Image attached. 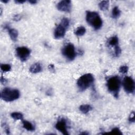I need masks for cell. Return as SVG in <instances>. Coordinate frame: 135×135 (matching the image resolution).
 Returning a JSON list of instances; mask_svg holds the SVG:
<instances>
[{"instance_id": "cell-16", "label": "cell", "mask_w": 135, "mask_h": 135, "mask_svg": "<svg viewBox=\"0 0 135 135\" xmlns=\"http://www.w3.org/2000/svg\"><path fill=\"white\" fill-rule=\"evenodd\" d=\"M109 6V2L108 1H102L99 4V7L101 10L105 11L108 10Z\"/></svg>"}, {"instance_id": "cell-24", "label": "cell", "mask_w": 135, "mask_h": 135, "mask_svg": "<svg viewBox=\"0 0 135 135\" xmlns=\"http://www.w3.org/2000/svg\"><path fill=\"white\" fill-rule=\"evenodd\" d=\"M111 133L113 134H122V133L120 131V130L118 128H114L112 129L111 132Z\"/></svg>"}, {"instance_id": "cell-23", "label": "cell", "mask_w": 135, "mask_h": 135, "mask_svg": "<svg viewBox=\"0 0 135 135\" xmlns=\"http://www.w3.org/2000/svg\"><path fill=\"white\" fill-rule=\"evenodd\" d=\"M121 52V50L119 46H117L114 47V54L116 57H118Z\"/></svg>"}, {"instance_id": "cell-27", "label": "cell", "mask_w": 135, "mask_h": 135, "mask_svg": "<svg viewBox=\"0 0 135 135\" xmlns=\"http://www.w3.org/2000/svg\"><path fill=\"white\" fill-rule=\"evenodd\" d=\"M4 130H5L6 133H7V134H10V129H9V126H8L7 124H5L4 125Z\"/></svg>"}, {"instance_id": "cell-12", "label": "cell", "mask_w": 135, "mask_h": 135, "mask_svg": "<svg viewBox=\"0 0 135 135\" xmlns=\"http://www.w3.org/2000/svg\"><path fill=\"white\" fill-rule=\"evenodd\" d=\"M42 70L41 64L39 62L35 63L32 64L30 68V72L32 73H37L40 72Z\"/></svg>"}, {"instance_id": "cell-18", "label": "cell", "mask_w": 135, "mask_h": 135, "mask_svg": "<svg viewBox=\"0 0 135 135\" xmlns=\"http://www.w3.org/2000/svg\"><path fill=\"white\" fill-rule=\"evenodd\" d=\"M121 14V11L119 10V8L117 7H115L113 8L112 11V17L114 19L118 18Z\"/></svg>"}, {"instance_id": "cell-29", "label": "cell", "mask_w": 135, "mask_h": 135, "mask_svg": "<svg viewBox=\"0 0 135 135\" xmlns=\"http://www.w3.org/2000/svg\"><path fill=\"white\" fill-rule=\"evenodd\" d=\"M48 68L50 71H52V72L54 71V67L53 64H50L48 67Z\"/></svg>"}, {"instance_id": "cell-31", "label": "cell", "mask_w": 135, "mask_h": 135, "mask_svg": "<svg viewBox=\"0 0 135 135\" xmlns=\"http://www.w3.org/2000/svg\"><path fill=\"white\" fill-rule=\"evenodd\" d=\"M29 2L32 4H35L37 3V1L36 0H31V1H29Z\"/></svg>"}, {"instance_id": "cell-15", "label": "cell", "mask_w": 135, "mask_h": 135, "mask_svg": "<svg viewBox=\"0 0 135 135\" xmlns=\"http://www.w3.org/2000/svg\"><path fill=\"white\" fill-rule=\"evenodd\" d=\"M92 108L89 104H82L79 107V110L81 111L83 113H87L90 111L92 110Z\"/></svg>"}, {"instance_id": "cell-4", "label": "cell", "mask_w": 135, "mask_h": 135, "mask_svg": "<svg viewBox=\"0 0 135 135\" xmlns=\"http://www.w3.org/2000/svg\"><path fill=\"white\" fill-rule=\"evenodd\" d=\"M94 81L93 76L88 73L81 76L77 81V86L80 91H84L87 88L90 87Z\"/></svg>"}, {"instance_id": "cell-9", "label": "cell", "mask_w": 135, "mask_h": 135, "mask_svg": "<svg viewBox=\"0 0 135 135\" xmlns=\"http://www.w3.org/2000/svg\"><path fill=\"white\" fill-rule=\"evenodd\" d=\"M56 128L60 131L62 133L65 135H68L69 133L67 131V122L65 119H61L58 121L56 124Z\"/></svg>"}, {"instance_id": "cell-10", "label": "cell", "mask_w": 135, "mask_h": 135, "mask_svg": "<svg viewBox=\"0 0 135 135\" xmlns=\"http://www.w3.org/2000/svg\"><path fill=\"white\" fill-rule=\"evenodd\" d=\"M67 29L60 24L57 27L54 32V37L55 39H59L62 38L66 34Z\"/></svg>"}, {"instance_id": "cell-30", "label": "cell", "mask_w": 135, "mask_h": 135, "mask_svg": "<svg viewBox=\"0 0 135 135\" xmlns=\"http://www.w3.org/2000/svg\"><path fill=\"white\" fill-rule=\"evenodd\" d=\"M26 2V1H22V0H17L15 1V2L17 4H23Z\"/></svg>"}, {"instance_id": "cell-20", "label": "cell", "mask_w": 135, "mask_h": 135, "mask_svg": "<svg viewBox=\"0 0 135 135\" xmlns=\"http://www.w3.org/2000/svg\"><path fill=\"white\" fill-rule=\"evenodd\" d=\"M1 69L2 71H3L4 72H9L11 70V67L9 64H1Z\"/></svg>"}, {"instance_id": "cell-3", "label": "cell", "mask_w": 135, "mask_h": 135, "mask_svg": "<svg viewBox=\"0 0 135 135\" xmlns=\"http://www.w3.org/2000/svg\"><path fill=\"white\" fill-rule=\"evenodd\" d=\"M20 97V92L17 89H13L10 88H4L1 93V97L2 100L7 102H11L18 99Z\"/></svg>"}, {"instance_id": "cell-26", "label": "cell", "mask_w": 135, "mask_h": 135, "mask_svg": "<svg viewBox=\"0 0 135 135\" xmlns=\"http://www.w3.org/2000/svg\"><path fill=\"white\" fill-rule=\"evenodd\" d=\"M21 17L19 14H17L13 17V20L15 21H19L21 20Z\"/></svg>"}, {"instance_id": "cell-14", "label": "cell", "mask_w": 135, "mask_h": 135, "mask_svg": "<svg viewBox=\"0 0 135 135\" xmlns=\"http://www.w3.org/2000/svg\"><path fill=\"white\" fill-rule=\"evenodd\" d=\"M118 42L119 40L117 36H114L110 38L108 41V43L110 46L114 47L118 46Z\"/></svg>"}, {"instance_id": "cell-21", "label": "cell", "mask_w": 135, "mask_h": 135, "mask_svg": "<svg viewBox=\"0 0 135 135\" xmlns=\"http://www.w3.org/2000/svg\"><path fill=\"white\" fill-rule=\"evenodd\" d=\"M61 25H62L63 27H64L66 29H67L69 26L70 24V21L68 19L64 18L62 19L61 23Z\"/></svg>"}, {"instance_id": "cell-19", "label": "cell", "mask_w": 135, "mask_h": 135, "mask_svg": "<svg viewBox=\"0 0 135 135\" xmlns=\"http://www.w3.org/2000/svg\"><path fill=\"white\" fill-rule=\"evenodd\" d=\"M12 118L15 120H22L23 118V116L21 113L20 112H13L11 114Z\"/></svg>"}, {"instance_id": "cell-22", "label": "cell", "mask_w": 135, "mask_h": 135, "mask_svg": "<svg viewBox=\"0 0 135 135\" xmlns=\"http://www.w3.org/2000/svg\"><path fill=\"white\" fill-rule=\"evenodd\" d=\"M128 69H129V68L127 66H122L119 69V72L121 73H122V74L126 73L128 71Z\"/></svg>"}, {"instance_id": "cell-6", "label": "cell", "mask_w": 135, "mask_h": 135, "mask_svg": "<svg viewBox=\"0 0 135 135\" xmlns=\"http://www.w3.org/2000/svg\"><path fill=\"white\" fill-rule=\"evenodd\" d=\"M123 87L124 91L128 93H132L135 89L134 82L133 79L129 77H126L123 80Z\"/></svg>"}, {"instance_id": "cell-5", "label": "cell", "mask_w": 135, "mask_h": 135, "mask_svg": "<svg viewBox=\"0 0 135 135\" xmlns=\"http://www.w3.org/2000/svg\"><path fill=\"white\" fill-rule=\"evenodd\" d=\"M62 54L69 61L73 60L76 57L74 46L71 43L65 46L62 50Z\"/></svg>"}, {"instance_id": "cell-1", "label": "cell", "mask_w": 135, "mask_h": 135, "mask_svg": "<svg viewBox=\"0 0 135 135\" xmlns=\"http://www.w3.org/2000/svg\"><path fill=\"white\" fill-rule=\"evenodd\" d=\"M86 21L96 30L100 29L102 25V21L99 14L96 12L87 11Z\"/></svg>"}, {"instance_id": "cell-13", "label": "cell", "mask_w": 135, "mask_h": 135, "mask_svg": "<svg viewBox=\"0 0 135 135\" xmlns=\"http://www.w3.org/2000/svg\"><path fill=\"white\" fill-rule=\"evenodd\" d=\"M22 123L24 128H25L26 130L31 131H34L35 130L34 126L30 122L27 120H23L22 121Z\"/></svg>"}, {"instance_id": "cell-32", "label": "cell", "mask_w": 135, "mask_h": 135, "mask_svg": "<svg viewBox=\"0 0 135 135\" xmlns=\"http://www.w3.org/2000/svg\"><path fill=\"white\" fill-rule=\"evenodd\" d=\"M1 1H2L3 3H7L9 2L8 0H7V1H3V0H1Z\"/></svg>"}, {"instance_id": "cell-25", "label": "cell", "mask_w": 135, "mask_h": 135, "mask_svg": "<svg viewBox=\"0 0 135 135\" xmlns=\"http://www.w3.org/2000/svg\"><path fill=\"white\" fill-rule=\"evenodd\" d=\"M135 119H134V112L132 111L129 117V121L130 122H134Z\"/></svg>"}, {"instance_id": "cell-8", "label": "cell", "mask_w": 135, "mask_h": 135, "mask_svg": "<svg viewBox=\"0 0 135 135\" xmlns=\"http://www.w3.org/2000/svg\"><path fill=\"white\" fill-rule=\"evenodd\" d=\"M57 9L61 12H70L71 10V2L69 0L62 1L58 4Z\"/></svg>"}, {"instance_id": "cell-17", "label": "cell", "mask_w": 135, "mask_h": 135, "mask_svg": "<svg viewBox=\"0 0 135 135\" xmlns=\"http://www.w3.org/2000/svg\"><path fill=\"white\" fill-rule=\"evenodd\" d=\"M86 32V30L85 29L84 27H79L78 28H77V29L76 30L74 33L76 36H79V37H81L83 36Z\"/></svg>"}, {"instance_id": "cell-11", "label": "cell", "mask_w": 135, "mask_h": 135, "mask_svg": "<svg viewBox=\"0 0 135 135\" xmlns=\"http://www.w3.org/2000/svg\"><path fill=\"white\" fill-rule=\"evenodd\" d=\"M4 29L8 31L10 37L12 41L16 42L17 40L18 37V32L15 29H11L8 24H6L4 26Z\"/></svg>"}, {"instance_id": "cell-33", "label": "cell", "mask_w": 135, "mask_h": 135, "mask_svg": "<svg viewBox=\"0 0 135 135\" xmlns=\"http://www.w3.org/2000/svg\"><path fill=\"white\" fill-rule=\"evenodd\" d=\"M81 134H88V133H86V132H83V133H81Z\"/></svg>"}, {"instance_id": "cell-2", "label": "cell", "mask_w": 135, "mask_h": 135, "mask_svg": "<svg viewBox=\"0 0 135 135\" xmlns=\"http://www.w3.org/2000/svg\"><path fill=\"white\" fill-rule=\"evenodd\" d=\"M107 86L108 91L112 93L115 98H118L121 86L120 79L118 76H113L110 77L107 80Z\"/></svg>"}, {"instance_id": "cell-7", "label": "cell", "mask_w": 135, "mask_h": 135, "mask_svg": "<svg viewBox=\"0 0 135 135\" xmlns=\"http://www.w3.org/2000/svg\"><path fill=\"white\" fill-rule=\"evenodd\" d=\"M31 51L27 47H19L16 49V54L21 61H26L30 56Z\"/></svg>"}, {"instance_id": "cell-28", "label": "cell", "mask_w": 135, "mask_h": 135, "mask_svg": "<svg viewBox=\"0 0 135 135\" xmlns=\"http://www.w3.org/2000/svg\"><path fill=\"white\" fill-rule=\"evenodd\" d=\"M1 83L2 84H4V85H5L6 84H7V82H8V81H7V79H6L5 78H4L3 77H1Z\"/></svg>"}]
</instances>
